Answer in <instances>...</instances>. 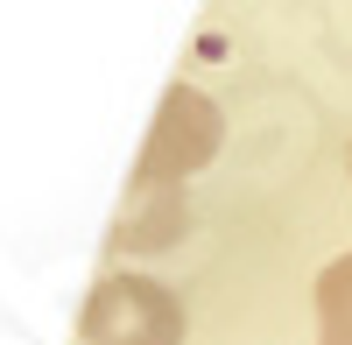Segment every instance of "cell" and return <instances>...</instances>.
Wrapping results in <instances>:
<instances>
[{
	"instance_id": "6da1fadb",
	"label": "cell",
	"mask_w": 352,
	"mask_h": 345,
	"mask_svg": "<svg viewBox=\"0 0 352 345\" xmlns=\"http://www.w3.org/2000/svg\"><path fill=\"white\" fill-rule=\"evenodd\" d=\"M190 318H184V296L155 275H99L92 296L78 310V338L85 345H184Z\"/></svg>"
},
{
	"instance_id": "7a4b0ae2",
	"label": "cell",
	"mask_w": 352,
	"mask_h": 345,
	"mask_svg": "<svg viewBox=\"0 0 352 345\" xmlns=\"http://www.w3.org/2000/svg\"><path fill=\"white\" fill-rule=\"evenodd\" d=\"M219 141H226V113L204 99L197 85L176 78L162 92V106H155V120H148V141H141L127 183H190L197 169L219 155Z\"/></svg>"
},
{
	"instance_id": "3957f363",
	"label": "cell",
	"mask_w": 352,
	"mask_h": 345,
	"mask_svg": "<svg viewBox=\"0 0 352 345\" xmlns=\"http://www.w3.org/2000/svg\"><path fill=\"white\" fill-rule=\"evenodd\" d=\"M190 233V197L184 183H127L120 219L106 233V254H169Z\"/></svg>"
},
{
	"instance_id": "277c9868",
	"label": "cell",
	"mask_w": 352,
	"mask_h": 345,
	"mask_svg": "<svg viewBox=\"0 0 352 345\" xmlns=\"http://www.w3.org/2000/svg\"><path fill=\"white\" fill-rule=\"evenodd\" d=\"M317 345H352V254L317 275Z\"/></svg>"
},
{
	"instance_id": "5b68a950",
	"label": "cell",
	"mask_w": 352,
	"mask_h": 345,
	"mask_svg": "<svg viewBox=\"0 0 352 345\" xmlns=\"http://www.w3.org/2000/svg\"><path fill=\"white\" fill-rule=\"evenodd\" d=\"M345 169H352V148H345Z\"/></svg>"
}]
</instances>
